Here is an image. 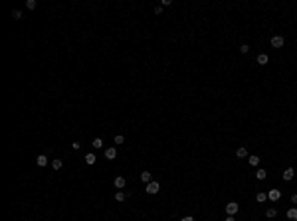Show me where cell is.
<instances>
[{"mask_svg":"<svg viewBox=\"0 0 297 221\" xmlns=\"http://www.w3.org/2000/svg\"><path fill=\"white\" fill-rule=\"evenodd\" d=\"M238 209H240V205H238L236 202L226 203V213H228V215H236V213H238Z\"/></svg>","mask_w":297,"mask_h":221,"instance_id":"6da1fadb","label":"cell"},{"mask_svg":"<svg viewBox=\"0 0 297 221\" xmlns=\"http://www.w3.org/2000/svg\"><path fill=\"white\" fill-rule=\"evenodd\" d=\"M159 190H160V184L159 182H149L147 184V193H159Z\"/></svg>","mask_w":297,"mask_h":221,"instance_id":"7a4b0ae2","label":"cell"},{"mask_svg":"<svg viewBox=\"0 0 297 221\" xmlns=\"http://www.w3.org/2000/svg\"><path fill=\"white\" fill-rule=\"evenodd\" d=\"M279 198H281V192H279V190H269L268 192V199H271V202H277Z\"/></svg>","mask_w":297,"mask_h":221,"instance_id":"3957f363","label":"cell"},{"mask_svg":"<svg viewBox=\"0 0 297 221\" xmlns=\"http://www.w3.org/2000/svg\"><path fill=\"white\" fill-rule=\"evenodd\" d=\"M283 43H285L283 36H274V38H271V46L274 47H283Z\"/></svg>","mask_w":297,"mask_h":221,"instance_id":"277c9868","label":"cell"},{"mask_svg":"<svg viewBox=\"0 0 297 221\" xmlns=\"http://www.w3.org/2000/svg\"><path fill=\"white\" fill-rule=\"evenodd\" d=\"M113 184H115V188H117V190H123V188H125V184H127V180L123 178V176H117V178L113 180Z\"/></svg>","mask_w":297,"mask_h":221,"instance_id":"5b68a950","label":"cell"},{"mask_svg":"<svg viewBox=\"0 0 297 221\" xmlns=\"http://www.w3.org/2000/svg\"><path fill=\"white\" fill-rule=\"evenodd\" d=\"M115 156H117V150H115L113 146L105 148V158H107V160H115Z\"/></svg>","mask_w":297,"mask_h":221,"instance_id":"8992f818","label":"cell"},{"mask_svg":"<svg viewBox=\"0 0 297 221\" xmlns=\"http://www.w3.org/2000/svg\"><path fill=\"white\" fill-rule=\"evenodd\" d=\"M36 164H38L40 168H46V166H48V156L46 154H40L38 158H36Z\"/></svg>","mask_w":297,"mask_h":221,"instance_id":"52a82bcc","label":"cell"},{"mask_svg":"<svg viewBox=\"0 0 297 221\" xmlns=\"http://www.w3.org/2000/svg\"><path fill=\"white\" fill-rule=\"evenodd\" d=\"M293 176H295V170L293 168H285V172H283V180H293Z\"/></svg>","mask_w":297,"mask_h":221,"instance_id":"ba28073f","label":"cell"},{"mask_svg":"<svg viewBox=\"0 0 297 221\" xmlns=\"http://www.w3.org/2000/svg\"><path fill=\"white\" fill-rule=\"evenodd\" d=\"M275 215H277V209H275V207H268V209H265V217H268V219H274Z\"/></svg>","mask_w":297,"mask_h":221,"instance_id":"9c48e42d","label":"cell"},{"mask_svg":"<svg viewBox=\"0 0 297 221\" xmlns=\"http://www.w3.org/2000/svg\"><path fill=\"white\" fill-rule=\"evenodd\" d=\"M268 61H269L268 53H259V55H258V63H259V65H265Z\"/></svg>","mask_w":297,"mask_h":221,"instance_id":"30bf717a","label":"cell"},{"mask_svg":"<svg viewBox=\"0 0 297 221\" xmlns=\"http://www.w3.org/2000/svg\"><path fill=\"white\" fill-rule=\"evenodd\" d=\"M95 160H97V158H95V154L93 152H89V154H85V164H95Z\"/></svg>","mask_w":297,"mask_h":221,"instance_id":"8fae6325","label":"cell"},{"mask_svg":"<svg viewBox=\"0 0 297 221\" xmlns=\"http://www.w3.org/2000/svg\"><path fill=\"white\" fill-rule=\"evenodd\" d=\"M52 168L54 170H61L63 168V162H61L60 158H56V160H52Z\"/></svg>","mask_w":297,"mask_h":221,"instance_id":"7c38bea8","label":"cell"},{"mask_svg":"<svg viewBox=\"0 0 297 221\" xmlns=\"http://www.w3.org/2000/svg\"><path fill=\"white\" fill-rule=\"evenodd\" d=\"M141 180H143L145 184L153 182V176H151V172H143V174H141Z\"/></svg>","mask_w":297,"mask_h":221,"instance_id":"4fadbf2b","label":"cell"},{"mask_svg":"<svg viewBox=\"0 0 297 221\" xmlns=\"http://www.w3.org/2000/svg\"><path fill=\"white\" fill-rule=\"evenodd\" d=\"M287 217H289V219H293V221H297V209H295V207L287 209Z\"/></svg>","mask_w":297,"mask_h":221,"instance_id":"5bb4252c","label":"cell"},{"mask_svg":"<svg viewBox=\"0 0 297 221\" xmlns=\"http://www.w3.org/2000/svg\"><path fill=\"white\" fill-rule=\"evenodd\" d=\"M236 156H238V158H246V156H248V150L242 146V148H238V150H236Z\"/></svg>","mask_w":297,"mask_h":221,"instance_id":"9a60e30c","label":"cell"},{"mask_svg":"<svg viewBox=\"0 0 297 221\" xmlns=\"http://www.w3.org/2000/svg\"><path fill=\"white\" fill-rule=\"evenodd\" d=\"M115 199H117V202H125V199H127V193L125 192H117L115 193Z\"/></svg>","mask_w":297,"mask_h":221,"instance_id":"2e32d148","label":"cell"},{"mask_svg":"<svg viewBox=\"0 0 297 221\" xmlns=\"http://www.w3.org/2000/svg\"><path fill=\"white\" fill-rule=\"evenodd\" d=\"M265 176H268V172H265V170H261V168L255 172V178H258V180H265Z\"/></svg>","mask_w":297,"mask_h":221,"instance_id":"e0dca14e","label":"cell"},{"mask_svg":"<svg viewBox=\"0 0 297 221\" xmlns=\"http://www.w3.org/2000/svg\"><path fill=\"white\" fill-rule=\"evenodd\" d=\"M255 199H258V202H259V203H264V202H265V199H268V193H264V192H259V193H258V196H255Z\"/></svg>","mask_w":297,"mask_h":221,"instance_id":"ac0fdd59","label":"cell"},{"mask_svg":"<svg viewBox=\"0 0 297 221\" xmlns=\"http://www.w3.org/2000/svg\"><path fill=\"white\" fill-rule=\"evenodd\" d=\"M91 144H93V148H103V138H95Z\"/></svg>","mask_w":297,"mask_h":221,"instance_id":"d6986e66","label":"cell"},{"mask_svg":"<svg viewBox=\"0 0 297 221\" xmlns=\"http://www.w3.org/2000/svg\"><path fill=\"white\" fill-rule=\"evenodd\" d=\"M36 6H38V4H36V0H26V8H28V10H34Z\"/></svg>","mask_w":297,"mask_h":221,"instance_id":"ffe728a7","label":"cell"},{"mask_svg":"<svg viewBox=\"0 0 297 221\" xmlns=\"http://www.w3.org/2000/svg\"><path fill=\"white\" fill-rule=\"evenodd\" d=\"M22 18V10H12V20H20Z\"/></svg>","mask_w":297,"mask_h":221,"instance_id":"44dd1931","label":"cell"},{"mask_svg":"<svg viewBox=\"0 0 297 221\" xmlns=\"http://www.w3.org/2000/svg\"><path fill=\"white\" fill-rule=\"evenodd\" d=\"M250 164L252 166H258L259 164V156H250Z\"/></svg>","mask_w":297,"mask_h":221,"instance_id":"7402d4cb","label":"cell"},{"mask_svg":"<svg viewBox=\"0 0 297 221\" xmlns=\"http://www.w3.org/2000/svg\"><path fill=\"white\" fill-rule=\"evenodd\" d=\"M240 52L242 53H248V52H250V46H248V43H242V46H240Z\"/></svg>","mask_w":297,"mask_h":221,"instance_id":"603a6c76","label":"cell"},{"mask_svg":"<svg viewBox=\"0 0 297 221\" xmlns=\"http://www.w3.org/2000/svg\"><path fill=\"white\" fill-rule=\"evenodd\" d=\"M123 142H125V138H123L121 134H117V136H115V144H123Z\"/></svg>","mask_w":297,"mask_h":221,"instance_id":"cb8c5ba5","label":"cell"},{"mask_svg":"<svg viewBox=\"0 0 297 221\" xmlns=\"http://www.w3.org/2000/svg\"><path fill=\"white\" fill-rule=\"evenodd\" d=\"M71 148H73V150H79V148H81V142H71Z\"/></svg>","mask_w":297,"mask_h":221,"instance_id":"d4e9b609","label":"cell"},{"mask_svg":"<svg viewBox=\"0 0 297 221\" xmlns=\"http://www.w3.org/2000/svg\"><path fill=\"white\" fill-rule=\"evenodd\" d=\"M155 14H162V6H155Z\"/></svg>","mask_w":297,"mask_h":221,"instance_id":"484cf974","label":"cell"},{"mask_svg":"<svg viewBox=\"0 0 297 221\" xmlns=\"http://www.w3.org/2000/svg\"><path fill=\"white\" fill-rule=\"evenodd\" d=\"M180 221H194V217H190V215H186V217H182Z\"/></svg>","mask_w":297,"mask_h":221,"instance_id":"4316f807","label":"cell"},{"mask_svg":"<svg viewBox=\"0 0 297 221\" xmlns=\"http://www.w3.org/2000/svg\"><path fill=\"white\" fill-rule=\"evenodd\" d=\"M291 202H293V203H297V193H293V196H291Z\"/></svg>","mask_w":297,"mask_h":221,"instance_id":"83f0119b","label":"cell"},{"mask_svg":"<svg viewBox=\"0 0 297 221\" xmlns=\"http://www.w3.org/2000/svg\"><path fill=\"white\" fill-rule=\"evenodd\" d=\"M226 221H236V219H234V215H228V217H226Z\"/></svg>","mask_w":297,"mask_h":221,"instance_id":"f1b7e54d","label":"cell"}]
</instances>
